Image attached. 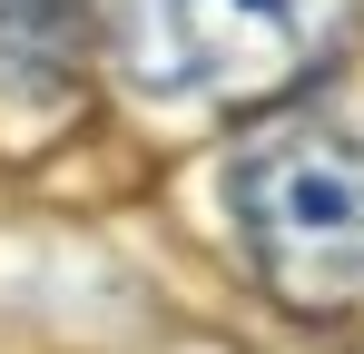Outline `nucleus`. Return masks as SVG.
Listing matches in <instances>:
<instances>
[{
	"label": "nucleus",
	"mask_w": 364,
	"mask_h": 354,
	"mask_svg": "<svg viewBox=\"0 0 364 354\" xmlns=\"http://www.w3.org/2000/svg\"><path fill=\"white\" fill-rule=\"evenodd\" d=\"M227 207L256 276L296 315H364V138L276 118L227 158Z\"/></svg>",
	"instance_id": "2"
},
{
	"label": "nucleus",
	"mask_w": 364,
	"mask_h": 354,
	"mask_svg": "<svg viewBox=\"0 0 364 354\" xmlns=\"http://www.w3.org/2000/svg\"><path fill=\"white\" fill-rule=\"evenodd\" d=\"M364 0H89V40L158 109H266L355 40Z\"/></svg>",
	"instance_id": "1"
},
{
	"label": "nucleus",
	"mask_w": 364,
	"mask_h": 354,
	"mask_svg": "<svg viewBox=\"0 0 364 354\" xmlns=\"http://www.w3.org/2000/svg\"><path fill=\"white\" fill-rule=\"evenodd\" d=\"M89 50V0H0V118H69Z\"/></svg>",
	"instance_id": "3"
}]
</instances>
